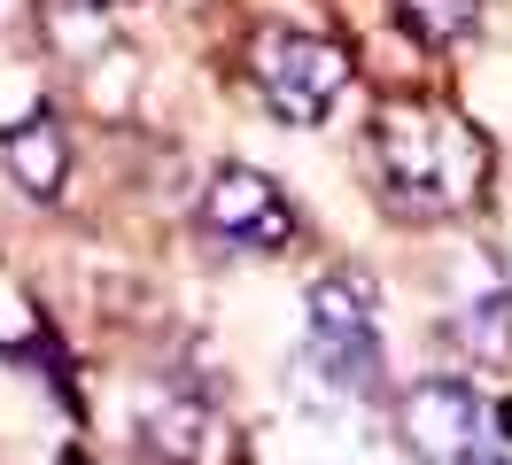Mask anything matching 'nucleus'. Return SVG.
I'll use <instances>...</instances> for the list:
<instances>
[{
	"instance_id": "1",
	"label": "nucleus",
	"mask_w": 512,
	"mask_h": 465,
	"mask_svg": "<svg viewBox=\"0 0 512 465\" xmlns=\"http://www.w3.org/2000/svg\"><path fill=\"white\" fill-rule=\"evenodd\" d=\"M373 155H381L388 202H396L404 217L481 210L489 140H481V124H466L458 109H435V101H388L381 117H373Z\"/></svg>"
},
{
	"instance_id": "2",
	"label": "nucleus",
	"mask_w": 512,
	"mask_h": 465,
	"mask_svg": "<svg viewBox=\"0 0 512 465\" xmlns=\"http://www.w3.org/2000/svg\"><path fill=\"white\" fill-rule=\"evenodd\" d=\"M249 86L280 124H326L350 86V55L295 24H256L249 31Z\"/></svg>"
},
{
	"instance_id": "3",
	"label": "nucleus",
	"mask_w": 512,
	"mask_h": 465,
	"mask_svg": "<svg viewBox=\"0 0 512 465\" xmlns=\"http://www.w3.org/2000/svg\"><path fill=\"white\" fill-rule=\"evenodd\" d=\"M303 365L319 372L342 403L381 396V326H373V287L350 272H326L311 287V334H303Z\"/></svg>"
},
{
	"instance_id": "4",
	"label": "nucleus",
	"mask_w": 512,
	"mask_h": 465,
	"mask_svg": "<svg viewBox=\"0 0 512 465\" xmlns=\"http://www.w3.org/2000/svg\"><path fill=\"white\" fill-rule=\"evenodd\" d=\"M396 442L412 450V465H497L489 396L466 380H419L396 396Z\"/></svg>"
},
{
	"instance_id": "5",
	"label": "nucleus",
	"mask_w": 512,
	"mask_h": 465,
	"mask_svg": "<svg viewBox=\"0 0 512 465\" xmlns=\"http://www.w3.org/2000/svg\"><path fill=\"white\" fill-rule=\"evenodd\" d=\"M202 233L225 248H288L295 241V202L280 194V179H264L249 163H225L202 186Z\"/></svg>"
},
{
	"instance_id": "6",
	"label": "nucleus",
	"mask_w": 512,
	"mask_h": 465,
	"mask_svg": "<svg viewBox=\"0 0 512 465\" xmlns=\"http://www.w3.org/2000/svg\"><path fill=\"white\" fill-rule=\"evenodd\" d=\"M140 442H148L163 465H202L210 450H218V419H210V403H202V396L163 388V396L140 403Z\"/></svg>"
},
{
	"instance_id": "7",
	"label": "nucleus",
	"mask_w": 512,
	"mask_h": 465,
	"mask_svg": "<svg viewBox=\"0 0 512 465\" xmlns=\"http://www.w3.org/2000/svg\"><path fill=\"white\" fill-rule=\"evenodd\" d=\"M450 326H458V341L474 349V365H505L512 357V287L489 272L481 256H474V272H466V295L450 310Z\"/></svg>"
},
{
	"instance_id": "8",
	"label": "nucleus",
	"mask_w": 512,
	"mask_h": 465,
	"mask_svg": "<svg viewBox=\"0 0 512 465\" xmlns=\"http://www.w3.org/2000/svg\"><path fill=\"white\" fill-rule=\"evenodd\" d=\"M0 163H8V179L24 186L32 202H55L70 179V140H63V124L55 117H24L8 140H0Z\"/></svg>"
},
{
	"instance_id": "9",
	"label": "nucleus",
	"mask_w": 512,
	"mask_h": 465,
	"mask_svg": "<svg viewBox=\"0 0 512 465\" xmlns=\"http://www.w3.org/2000/svg\"><path fill=\"white\" fill-rule=\"evenodd\" d=\"M396 8H404V31L427 47H458L481 24V0H396Z\"/></svg>"
}]
</instances>
